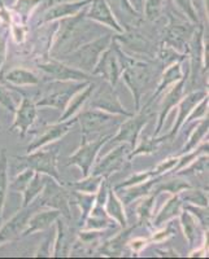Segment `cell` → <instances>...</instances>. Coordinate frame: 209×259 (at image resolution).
Wrapping results in <instances>:
<instances>
[{"label":"cell","instance_id":"obj_1","mask_svg":"<svg viewBox=\"0 0 209 259\" xmlns=\"http://www.w3.org/2000/svg\"><path fill=\"white\" fill-rule=\"evenodd\" d=\"M153 69L148 62L134 59L130 56L129 61L125 65L124 70L121 73L120 79L124 80L127 89L130 90L135 101V110L141 109V100L148 85L152 82Z\"/></svg>","mask_w":209,"mask_h":259},{"label":"cell","instance_id":"obj_2","mask_svg":"<svg viewBox=\"0 0 209 259\" xmlns=\"http://www.w3.org/2000/svg\"><path fill=\"white\" fill-rule=\"evenodd\" d=\"M111 41H112L111 35L100 36L99 39H95L94 41H90L87 45L81 46L77 50L66 53L64 57V62L91 74L97 60H99L101 53L109 47Z\"/></svg>","mask_w":209,"mask_h":259},{"label":"cell","instance_id":"obj_3","mask_svg":"<svg viewBox=\"0 0 209 259\" xmlns=\"http://www.w3.org/2000/svg\"><path fill=\"white\" fill-rule=\"evenodd\" d=\"M59 147H52L50 149H37L26 156L16 157L21 165L25 167H30L36 172H41L43 175L52 178L55 182L62 184L61 177H60L59 167H57V159H59Z\"/></svg>","mask_w":209,"mask_h":259},{"label":"cell","instance_id":"obj_4","mask_svg":"<svg viewBox=\"0 0 209 259\" xmlns=\"http://www.w3.org/2000/svg\"><path fill=\"white\" fill-rule=\"evenodd\" d=\"M124 51L121 50L117 43V39L112 38L109 47L104 51L97 60L96 65L92 69V75H100L109 84L115 87L120 80L121 73L124 70V61H122Z\"/></svg>","mask_w":209,"mask_h":259},{"label":"cell","instance_id":"obj_5","mask_svg":"<svg viewBox=\"0 0 209 259\" xmlns=\"http://www.w3.org/2000/svg\"><path fill=\"white\" fill-rule=\"evenodd\" d=\"M111 138L112 135H106L95 139V140H87L86 136H82V144L72 156H69L66 166H77L82 172V178L89 177L92 166L96 162L97 154L101 148L111 140Z\"/></svg>","mask_w":209,"mask_h":259},{"label":"cell","instance_id":"obj_6","mask_svg":"<svg viewBox=\"0 0 209 259\" xmlns=\"http://www.w3.org/2000/svg\"><path fill=\"white\" fill-rule=\"evenodd\" d=\"M152 113L150 110V105H145L143 109H139L135 115L129 117L127 121L121 123L118 127V133L115 138H111L108 143L111 144H117V143H127L130 145V149L133 150L135 148L136 143L139 142L142 130L145 128L146 124L150 122Z\"/></svg>","mask_w":209,"mask_h":259},{"label":"cell","instance_id":"obj_7","mask_svg":"<svg viewBox=\"0 0 209 259\" xmlns=\"http://www.w3.org/2000/svg\"><path fill=\"white\" fill-rule=\"evenodd\" d=\"M86 105H89V108H92V109L103 110V112L121 115V117L124 118H129L133 115V113L129 112V110L121 104L120 99H118L117 94H116L115 91V87H113L112 84H109L108 82H104L103 84L97 89L95 95H91V97H90Z\"/></svg>","mask_w":209,"mask_h":259},{"label":"cell","instance_id":"obj_8","mask_svg":"<svg viewBox=\"0 0 209 259\" xmlns=\"http://www.w3.org/2000/svg\"><path fill=\"white\" fill-rule=\"evenodd\" d=\"M39 70L45 73L48 80L53 82H90L92 74L77 69L64 61L51 60L38 65Z\"/></svg>","mask_w":209,"mask_h":259},{"label":"cell","instance_id":"obj_9","mask_svg":"<svg viewBox=\"0 0 209 259\" xmlns=\"http://www.w3.org/2000/svg\"><path fill=\"white\" fill-rule=\"evenodd\" d=\"M127 147L125 143L122 145H118L117 148L112 149L108 154L101 157L95 166H92V175H99L104 179H108L112 174H116L118 171L124 170L130 163V159L127 158Z\"/></svg>","mask_w":209,"mask_h":259},{"label":"cell","instance_id":"obj_10","mask_svg":"<svg viewBox=\"0 0 209 259\" xmlns=\"http://www.w3.org/2000/svg\"><path fill=\"white\" fill-rule=\"evenodd\" d=\"M76 123L77 117H73L71 119H66V121L57 122V123L53 124H47V126L42 128L41 133L32 139V142L27 145L26 152L27 153H31L34 150L41 149V148L46 147V145L51 144V143L61 140V139H64L65 136L71 133L72 128H73Z\"/></svg>","mask_w":209,"mask_h":259},{"label":"cell","instance_id":"obj_11","mask_svg":"<svg viewBox=\"0 0 209 259\" xmlns=\"http://www.w3.org/2000/svg\"><path fill=\"white\" fill-rule=\"evenodd\" d=\"M85 18L115 30L118 34H124L126 31V29L118 22L108 0H91V3L86 8Z\"/></svg>","mask_w":209,"mask_h":259},{"label":"cell","instance_id":"obj_12","mask_svg":"<svg viewBox=\"0 0 209 259\" xmlns=\"http://www.w3.org/2000/svg\"><path fill=\"white\" fill-rule=\"evenodd\" d=\"M76 117L77 122H80L81 128H82V136L99 133L101 128L108 126L109 123H115V122H117V119L124 118L121 115L111 114V113L103 112V110L99 109H92V108L81 110Z\"/></svg>","mask_w":209,"mask_h":259},{"label":"cell","instance_id":"obj_13","mask_svg":"<svg viewBox=\"0 0 209 259\" xmlns=\"http://www.w3.org/2000/svg\"><path fill=\"white\" fill-rule=\"evenodd\" d=\"M186 82H187V75L185 74L182 79H180L177 83H174L173 85H170V89H168V91L165 92V95L162 96V100L160 103L159 108V115H157V124L156 128H155V135L153 136H159L161 134L162 126H164V122L168 118L169 113L171 112L174 106L178 105L181 99L185 96Z\"/></svg>","mask_w":209,"mask_h":259},{"label":"cell","instance_id":"obj_14","mask_svg":"<svg viewBox=\"0 0 209 259\" xmlns=\"http://www.w3.org/2000/svg\"><path fill=\"white\" fill-rule=\"evenodd\" d=\"M206 95L208 94H206L205 90H196V91L190 92V94H187L186 96H183L182 99H181V101L177 105L178 114L177 117H176L173 127H171V130L169 131V134L164 135L166 142H173L174 139H176V136H177V134L180 133V130L185 126V122L186 119H187V117L190 115V113L192 112V109H194L197 104L200 103L201 99L205 97Z\"/></svg>","mask_w":209,"mask_h":259},{"label":"cell","instance_id":"obj_15","mask_svg":"<svg viewBox=\"0 0 209 259\" xmlns=\"http://www.w3.org/2000/svg\"><path fill=\"white\" fill-rule=\"evenodd\" d=\"M37 115V105L31 97L24 96L21 100L20 105L15 110V119H13L12 126L9 127L11 133L18 131V135L21 139H24L26 134L29 133V128L36 122Z\"/></svg>","mask_w":209,"mask_h":259},{"label":"cell","instance_id":"obj_16","mask_svg":"<svg viewBox=\"0 0 209 259\" xmlns=\"http://www.w3.org/2000/svg\"><path fill=\"white\" fill-rule=\"evenodd\" d=\"M37 210L36 206L21 207L18 212H16L12 218L9 219L2 228H0V246L7 242L15 241L20 239L24 230L27 226V221L31 214Z\"/></svg>","mask_w":209,"mask_h":259},{"label":"cell","instance_id":"obj_17","mask_svg":"<svg viewBox=\"0 0 209 259\" xmlns=\"http://www.w3.org/2000/svg\"><path fill=\"white\" fill-rule=\"evenodd\" d=\"M90 3H91V0H73V2H62V3L53 4L43 13V17L39 21V24H50L55 21L73 17L82 12Z\"/></svg>","mask_w":209,"mask_h":259},{"label":"cell","instance_id":"obj_18","mask_svg":"<svg viewBox=\"0 0 209 259\" xmlns=\"http://www.w3.org/2000/svg\"><path fill=\"white\" fill-rule=\"evenodd\" d=\"M61 211L57 209H52V207H46L41 211H34L31 214V217L27 221V226L24 230L21 237H26L29 235H34L37 232H42V231H46L48 228L56 223L57 219L61 217Z\"/></svg>","mask_w":209,"mask_h":259},{"label":"cell","instance_id":"obj_19","mask_svg":"<svg viewBox=\"0 0 209 259\" xmlns=\"http://www.w3.org/2000/svg\"><path fill=\"white\" fill-rule=\"evenodd\" d=\"M95 89H96V84H95V83L89 82L85 87H83V89L74 92V94L72 95L71 99H69L66 106H65V109L62 110V114L60 115L59 122L71 119V118L76 117L81 110L85 109L86 104H87L89 99L91 97V95L94 94Z\"/></svg>","mask_w":209,"mask_h":259},{"label":"cell","instance_id":"obj_20","mask_svg":"<svg viewBox=\"0 0 209 259\" xmlns=\"http://www.w3.org/2000/svg\"><path fill=\"white\" fill-rule=\"evenodd\" d=\"M89 82H78V84L73 85V87H68V89L59 90V91H53L51 94L46 95L36 103L37 108H53V109L64 110L66 104H68L69 99L72 97V95L74 92H77L78 90L83 89Z\"/></svg>","mask_w":209,"mask_h":259},{"label":"cell","instance_id":"obj_21","mask_svg":"<svg viewBox=\"0 0 209 259\" xmlns=\"http://www.w3.org/2000/svg\"><path fill=\"white\" fill-rule=\"evenodd\" d=\"M135 227H125L122 228L121 232H118L117 235L108 239L107 241H104L103 244L99 246L97 249V253L103 256H121L124 254L125 247L127 246V241L130 239V235L134 231Z\"/></svg>","mask_w":209,"mask_h":259},{"label":"cell","instance_id":"obj_22","mask_svg":"<svg viewBox=\"0 0 209 259\" xmlns=\"http://www.w3.org/2000/svg\"><path fill=\"white\" fill-rule=\"evenodd\" d=\"M183 202L185 201L181 197V193L171 194V197L165 202V205L160 209L156 217H153L152 228H159V227L164 226L165 223L170 222L171 219L180 217L181 211H182Z\"/></svg>","mask_w":209,"mask_h":259},{"label":"cell","instance_id":"obj_23","mask_svg":"<svg viewBox=\"0 0 209 259\" xmlns=\"http://www.w3.org/2000/svg\"><path fill=\"white\" fill-rule=\"evenodd\" d=\"M185 73L182 70V61H176L173 64L168 65V68L165 69L164 73H162L161 78H160V82L157 84V89L156 91L153 92L152 97H151L148 103L146 105H151L155 100H157V97L161 96L166 90L173 85L174 83H177L178 80L182 79Z\"/></svg>","mask_w":209,"mask_h":259},{"label":"cell","instance_id":"obj_24","mask_svg":"<svg viewBox=\"0 0 209 259\" xmlns=\"http://www.w3.org/2000/svg\"><path fill=\"white\" fill-rule=\"evenodd\" d=\"M124 206V202L118 197V194L116 193L115 189L109 187L108 193H107L106 203H104V210H106L107 215H108L109 218L113 219L117 223V226H120L121 228L127 227V217Z\"/></svg>","mask_w":209,"mask_h":259},{"label":"cell","instance_id":"obj_25","mask_svg":"<svg viewBox=\"0 0 209 259\" xmlns=\"http://www.w3.org/2000/svg\"><path fill=\"white\" fill-rule=\"evenodd\" d=\"M164 177V175H162ZM162 177H155L151 178L150 180L145 183H141L138 186L127 187V188L117 189L116 192H120V198L124 202V205H129V203L134 202L136 200H141L142 197H145L147 194L152 193L153 188L156 186V183L161 179Z\"/></svg>","mask_w":209,"mask_h":259},{"label":"cell","instance_id":"obj_26","mask_svg":"<svg viewBox=\"0 0 209 259\" xmlns=\"http://www.w3.org/2000/svg\"><path fill=\"white\" fill-rule=\"evenodd\" d=\"M180 222L186 241H187L189 246H194L195 242L199 239V233H200V231H204L203 227L200 226V223L197 222V219L195 218L194 215H192L189 210L186 209L183 210V211H181Z\"/></svg>","mask_w":209,"mask_h":259},{"label":"cell","instance_id":"obj_27","mask_svg":"<svg viewBox=\"0 0 209 259\" xmlns=\"http://www.w3.org/2000/svg\"><path fill=\"white\" fill-rule=\"evenodd\" d=\"M156 194L150 193L142 197L136 205V217H138V226H145L147 228H152V219L155 206H156Z\"/></svg>","mask_w":209,"mask_h":259},{"label":"cell","instance_id":"obj_28","mask_svg":"<svg viewBox=\"0 0 209 259\" xmlns=\"http://www.w3.org/2000/svg\"><path fill=\"white\" fill-rule=\"evenodd\" d=\"M47 179V175H43L41 174V172H36V174H34V177L31 178V180L29 182L26 188L22 192V194H24V201H22V206L21 207L30 206V203L36 200L37 197L41 196L42 192H43V189H45L46 187Z\"/></svg>","mask_w":209,"mask_h":259},{"label":"cell","instance_id":"obj_29","mask_svg":"<svg viewBox=\"0 0 209 259\" xmlns=\"http://www.w3.org/2000/svg\"><path fill=\"white\" fill-rule=\"evenodd\" d=\"M4 79L13 85H37L41 83V78L36 73L24 68H15L4 75Z\"/></svg>","mask_w":209,"mask_h":259},{"label":"cell","instance_id":"obj_30","mask_svg":"<svg viewBox=\"0 0 209 259\" xmlns=\"http://www.w3.org/2000/svg\"><path fill=\"white\" fill-rule=\"evenodd\" d=\"M164 136L159 138V136H143L141 139V143H136L135 148H134L129 154H127V158L131 161L134 157H138V156H147V154H152L153 152H156L157 149L160 148V145L162 143H165Z\"/></svg>","mask_w":209,"mask_h":259},{"label":"cell","instance_id":"obj_31","mask_svg":"<svg viewBox=\"0 0 209 259\" xmlns=\"http://www.w3.org/2000/svg\"><path fill=\"white\" fill-rule=\"evenodd\" d=\"M9 189V177H8V157L7 149H0V222L3 219V210L6 205L7 193Z\"/></svg>","mask_w":209,"mask_h":259},{"label":"cell","instance_id":"obj_32","mask_svg":"<svg viewBox=\"0 0 209 259\" xmlns=\"http://www.w3.org/2000/svg\"><path fill=\"white\" fill-rule=\"evenodd\" d=\"M45 0H15V3L11 7V12L17 16L18 21L26 25L30 17L37 8L43 3Z\"/></svg>","mask_w":209,"mask_h":259},{"label":"cell","instance_id":"obj_33","mask_svg":"<svg viewBox=\"0 0 209 259\" xmlns=\"http://www.w3.org/2000/svg\"><path fill=\"white\" fill-rule=\"evenodd\" d=\"M208 128H209L208 118H203V119L197 123V126H195V128L192 130L191 134H190L189 140H187L185 147L181 149V152L177 154V156H181V154H185L187 153V152L194 150L197 145L200 144L201 139L205 138V136L208 135Z\"/></svg>","mask_w":209,"mask_h":259},{"label":"cell","instance_id":"obj_34","mask_svg":"<svg viewBox=\"0 0 209 259\" xmlns=\"http://www.w3.org/2000/svg\"><path fill=\"white\" fill-rule=\"evenodd\" d=\"M103 179H104L103 177L90 174L89 177H85L82 180H78V182L76 183H71V184H68V186L71 187L73 191L82 192V193L95 194L97 191H99V187H100Z\"/></svg>","mask_w":209,"mask_h":259},{"label":"cell","instance_id":"obj_35","mask_svg":"<svg viewBox=\"0 0 209 259\" xmlns=\"http://www.w3.org/2000/svg\"><path fill=\"white\" fill-rule=\"evenodd\" d=\"M208 172V154H201L197 158H195L191 163L181 168L176 172V175H182V177H192V175L205 174Z\"/></svg>","mask_w":209,"mask_h":259},{"label":"cell","instance_id":"obj_36","mask_svg":"<svg viewBox=\"0 0 209 259\" xmlns=\"http://www.w3.org/2000/svg\"><path fill=\"white\" fill-rule=\"evenodd\" d=\"M162 179V178H161ZM161 179L156 183V186H155V194L161 193V192H166V193H181L185 189L191 188V184L189 182H186V180H181V179H171L169 182H161Z\"/></svg>","mask_w":209,"mask_h":259},{"label":"cell","instance_id":"obj_37","mask_svg":"<svg viewBox=\"0 0 209 259\" xmlns=\"http://www.w3.org/2000/svg\"><path fill=\"white\" fill-rule=\"evenodd\" d=\"M142 12L146 20L148 21H157L165 12V2L164 0H145Z\"/></svg>","mask_w":209,"mask_h":259},{"label":"cell","instance_id":"obj_38","mask_svg":"<svg viewBox=\"0 0 209 259\" xmlns=\"http://www.w3.org/2000/svg\"><path fill=\"white\" fill-rule=\"evenodd\" d=\"M181 197L183 201L191 203V205L208 207V193L203 189H194L191 187V188L181 192Z\"/></svg>","mask_w":209,"mask_h":259},{"label":"cell","instance_id":"obj_39","mask_svg":"<svg viewBox=\"0 0 209 259\" xmlns=\"http://www.w3.org/2000/svg\"><path fill=\"white\" fill-rule=\"evenodd\" d=\"M56 240H55V249H53V256H61L64 255L65 247H66V233H65V224L61 221V217L56 221Z\"/></svg>","mask_w":209,"mask_h":259},{"label":"cell","instance_id":"obj_40","mask_svg":"<svg viewBox=\"0 0 209 259\" xmlns=\"http://www.w3.org/2000/svg\"><path fill=\"white\" fill-rule=\"evenodd\" d=\"M36 171L30 167H25V170H22L18 175H16L15 179L12 180V183L9 184V189L12 191L18 192V193H22L24 189L26 188V186L29 184V182L31 180V178L34 177Z\"/></svg>","mask_w":209,"mask_h":259},{"label":"cell","instance_id":"obj_41","mask_svg":"<svg viewBox=\"0 0 209 259\" xmlns=\"http://www.w3.org/2000/svg\"><path fill=\"white\" fill-rule=\"evenodd\" d=\"M173 3L177 6V8L183 13V16H186L191 21L192 24H199V13L196 11L194 0H173Z\"/></svg>","mask_w":209,"mask_h":259},{"label":"cell","instance_id":"obj_42","mask_svg":"<svg viewBox=\"0 0 209 259\" xmlns=\"http://www.w3.org/2000/svg\"><path fill=\"white\" fill-rule=\"evenodd\" d=\"M151 178H155L152 174V170H147V171H142V172H135V174L130 175L125 182L120 183L117 186L115 187V191L121 188H127V187H133V186H138L141 183H145L147 180H150Z\"/></svg>","mask_w":209,"mask_h":259},{"label":"cell","instance_id":"obj_43","mask_svg":"<svg viewBox=\"0 0 209 259\" xmlns=\"http://www.w3.org/2000/svg\"><path fill=\"white\" fill-rule=\"evenodd\" d=\"M173 236H176V230L173 228V224L169 223L168 226L159 230L157 232H153L150 239V244H162L170 240Z\"/></svg>","mask_w":209,"mask_h":259},{"label":"cell","instance_id":"obj_44","mask_svg":"<svg viewBox=\"0 0 209 259\" xmlns=\"http://www.w3.org/2000/svg\"><path fill=\"white\" fill-rule=\"evenodd\" d=\"M206 114H208V95L205 97H203L200 103L197 104L194 109H192V112L190 113V115L186 119L185 124L196 121V119H203V118L206 117Z\"/></svg>","mask_w":209,"mask_h":259},{"label":"cell","instance_id":"obj_45","mask_svg":"<svg viewBox=\"0 0 209 259\" xmlns=\"http://www.w3.org/2000/svg\"><path fill=\"white\" fill-rule=\"evenodd\" d=\"M186 210H189L195 218L197 219V222L200 223V226L203 227L204 231H208V207L203 206H196V205H186Z\"/></svg>","mask_w":209,"mask_h":259},{"label":"cell","instance_id":"obj_46","mask_svg":"<svg viewBox=\"0 0 209 259\" xmlns=\"http://www.w3.org/2000/svg\"><path fill=\"white\" fill-rule=\"evenodd\" d=\"M178 163V156L169 157V158L164 159L162 162H160L159 165L152 170L153 177H162V175H166L169 171H173L176 168Z\"/></svg>","mask_w":209,"mask_h":259},{"label":"cell","instance_id":"obj_47","mask_svg":"<svg viewBox=\"0 0 209 259\" xmlns=\"http://www.w3.org/2000/svg\"><path fill=\"white\" fill-rule=\"evenodd\" d=\"M108 3H112L115 9H117L120 13H124V15L130 16V17H138L139 12L133 7L130 0H108Z\"/></svg>","mask_w":209,"mask_h":259},{"label":"cell","instance_id":"obj_48","mask_svg":"<svg viewBox=\"0 0 209 259\" xmlns=\"http://www.w3.org/2000/svg\"><path fill=\"white\" fill-rule=\"evenodd\" d=\"M0 106H3L4 109L9 113H15L16 108H17L12 95L9 94L8 90L2 84H0Z\"/></svg>","mask_w":209,"mask_h":259},{"label":"cell","instance_id":"obj_49","mask_svg":"<svg viewBox=\"0 0 209 259\" xmlns=\"http://www.w3.org/2000/svg\"><path fill=\"white\" fill-rule=\"evenodd\" d=\"M26 25L20 22V24H16L13 22L12 20V24H11V31H12V36L13 39L16 40V43H24L25 40V36H26Z\"/></svg>","mask_w":209,"mask_h":259},{"label":"cell","instance_id":"obj_50","mask_svg":"<svg viewBox=\"0 0 209 259\" xmlns=\"http://www.w3.org/2000/svg\"><path fill=\"white\" fill-rule=\"evenodd\" d=\"M148 244H150V239H145V237H135L134 240L127 241V246L130 247V250L133 251L134 254L141 253Z\"/></svg>","mask_w":209,"mask_h":259},{"label":"cell","instance_id":"obj_51","mask_svg":"<svg viewBox=\"0 0 209 259\" xmlns=\"http://www.w3.org/2000/svg\"><path fill=\"white\" fill-rule=\"evenodd\" d=\"M7 35H0V70L3 68L4 62L7 60V53H8V46H7Z\"/></svg>","mask_w":209,"mask_h":259},{"label":"cell","instance_id":"obj_52","mask_svg":"<svg viewBox=\"0 0 209 259\" xmlns=\"http://www.w3.org/2000/svg\"><path fill=\"white\" fill-rule=\"evenodd\" d=\"M51 237H47V239L45 240V242L41 245V247H39V250H37L36 255L34 256H51L52 254H51Z\"/></svg>","mask_w":209,"mask_h":259},{"label":"cell","instance_id":"obj_53","mask_svg":"<svg viewBox=\"0 0 209 259\" xmlns=\"http://www.w3.org/2000/svg\"><path fill=\"white\" fill-rule=\"evenodd\" d=\"M156 253L159 256H180V253L170 247L169 249H157Z\"/></svg>","mask_w":209,"mask_h":259},{"label":"cell","instance_id":"obj_54","mask_svg":"<svg viewBox=\"0 0 209 259\" xmlns=\"http://www.w3.org/2000/svg\"><path fill=\"white\" fill-rule=\"evenodd\" d=\"M130 2H131L133 7L138 11V12H142V7H143V2H145V0H130Z\"/></svg>","mask_w":209,"mask_h":259},{"label":"cell","instance_id":"obj_55","mask_svg":"<svg viewBox=\"0 0 209 259\" xmlns=\"http://www.w3.org/2000/svg\"><path fill=\"white\" fill-rule=\"evenodd\" d=\"M6 4H4V0H0V8H4Z\"/></svg>","mask_w":209,"mask_h":259},{"label":"cell","instance_id":"obj_56","mask_svg":"<svg viewBox=\"0 0 209 259\" xmlns=\"http://www.w3.org/2000/svg\"><path fill=\"white\" fill-rule=\"evenodd\" d=\"M0 127H2V126H0Z\"/></svg>","mask_w":209,"mask_h":259}]
</instances>
